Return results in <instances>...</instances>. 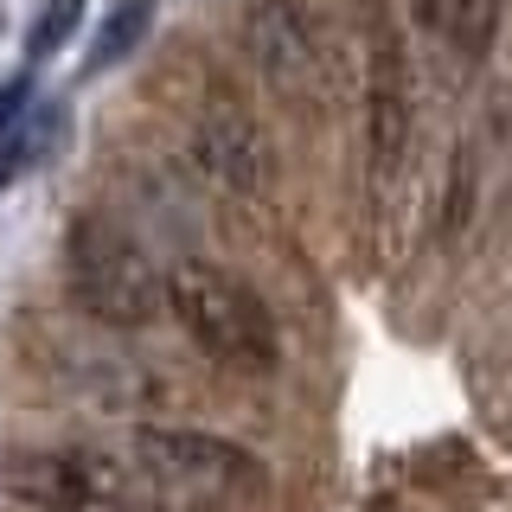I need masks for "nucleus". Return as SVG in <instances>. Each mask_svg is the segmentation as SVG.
<instances>
[{"mask_svg": "<svg viewBox=\"0 0 512 512\" xmlns=\"http://www.w3.org/2000/svg\"><path fill=\"white\" fill-rule=\"evenodd\" d=\"M167 314L186 327V340L205 352V359L231 365V372H269L282 359V333H276V314L263 308V295L231 276L218 263H186L167 269Z\"/></svg>", "mask_w": 512, "mask_h": 512, "instance_id": "1", "label": "nucleus"}, {"mask_svg": "<svg viewBox=\"0 0 512 512\" xmlns=\"http://www.w3.org/2000/svg\"><path fill=\"white\" fill-rule=\"evenodd\" d=\"M64 288L103 327H148L154 314H167V276L109 218L71 224V237H64Z\"/></svg>", "mask_w": 512, "mask_h": 512, "instance_id": "2", "label": "nucleus"}, {"mask_svg": "<svg viewBox=\"0 0 512 512\" xmlns=\"http://www.w3.org/2000/svg\"><path fill=\"white\" fill-rule=\"evenodd\" d=\"M244 45L263 84L288 103H314L327 90V39L301 0H250L244 7Z\"/></svg>", "mask_w": 512, "mask_h": 512, "instance_id": "3", "label": "nucleus"}, {"mask_svg": "<svg viewBox=\"0 0 512 512\" xmlns=\"http://www.w3.org/2000/svg\"><path fill=\"white\" fill-rule=\"evenodd\" d=\"M135 468L173 493H205V500H224V493H244L263 480V468L237 442L199 436V429H135Z\"/></svg>", "mask_w": 512, "mask_h": 512, "instance_id": "4", "label": "nucleus"}, {"mask_svg": "<svg viewBox=\"0 0 512 512\" xmlns=\"http://www.w3.org/2000/svg\"><path fill=\"white\" fill-rule=\"evenodd\" d=\"M0 493L32 512H90L109 493H122V474L71 448H13L0 455Z\"/></svg>", "mask_w": 512, "mask_h": 512, "instance_id": "5", "label": "nucleus"}, {"mask_svg": "<svg viewBox=\"0 0 512 512\" xmlns=\"http://www.w3.org/2000/svg\"><path fill=\"white\" fill-rule=\"evenodd\" d=\"M410 58L397 45L391 20H372V52H365V160H372V180H391L404 167L410 148Z\"/></svg>", "mask_w": 512, "mask_h": 512, "instance_id": "6", "label": "nucleus"}, {"mask_svg": "<svg viewBox=\"0 0 512 512\" xmlns=\"http://www.w3.org/2000/svg\"><path fill=\"white\" fill-rule=\"evenodd\" d=\"M192 154H199V167L224 180L231 192H263L276 180V160H269V135L256 128L244 109H212V116H199L192 128Z\"/></svg>", "mask_w": 512, "mask_h": 512, "instance_id": "7", "label": "nucleus"}, {"mask_svg": "<svg viewBox=\"0 0 512 512\" xmlns=\"http://www.w3.org/2000/svg\"><path fill=\"white\" fill-rule=\"evenodd\" d=\"M148 32H154V0H122V7H109L103 26H96V39H90L84 77H103L109 64H122L128 52H141Z\"/></svg>", "mask_w": 512, "mask_h": 512, "instance_id": "8", "label": "nucleus"}, {"mask_svg": "<svg viewBox=\"0 0 512 512\" xmlns=\"http://www.w3.org/2000/svg\"><path fill=\"white\" fill-rule=\"evenodd\" d=\"M84 7H90V0H45V7L32 13V26H26V58H32V64H39V58H52L58 45L77 32Z\"/></svg>", "mask_w": 512, "mask_h": 512, "instance_id": "9", "label": "nucleus"}, {"mask_svg": "<svg viewBox=\"0 0 512 512\" xmlns=\"http://www.w3.org/2000/svg\"><path fill=\"white\" fill-rule=\"evenodd\" d=\"M26 122H32V84L26 77H7L0 84V154L26 135Z\"/></svg>", "mask_w": 512, "mask_h": 512, "instance_id": "10", "label": "nucleus"}, {"mask_svg": "<svg viewBox=\"0 0 512 512\" xmlns=\"http://www.w3.org/2000/svg\"><path fill=\"white\" fill-rule=\"evenodd\" d=\"M416 13H423V26L442 32V39H461V32L474 26V0H416Z\"/></svg>", "mask_w": 512, "mask_h": 512, "instance_id": "11", "label": "nucleus"}, {"mask_svg": "<svg viewBox=\"0 0 512 512\" xmlns=\"http://www.w3.org/2000/svg\"><path fill=\"white\" fill-rule=\"evenodd\" d=\"M468 199H474V160H468V154H455V167H448V212H442L448 231L468 218Z\"/></svg>", "mask_w": 512, "mask_h": 512, "instance_id": "12", "label": "nucleus"}]
</instances>
